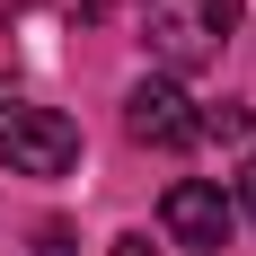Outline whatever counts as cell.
I'll list each match as a JSON object with an SVG mask.
<instances>
[{
  "label": "cell",
  "instance_id": "6da1fadb",
  "mask_svg": "<svg viewBox=\"0 0 256 256\" xmlns=\"http://www.w3.org/2000/svg\"><path fill=\"white\" fill-rule=\"evenodd\" d=\"M238 9H248V0H150V9H142V44H150L168 71H212L221 44L238 36Z\"/></svg>",
  "mask_w": 256,
  "mask_h": 256
},
{
  "label": "cell",
  "instance_id": "7a4b0ae2",
  "mask_svg": "<svg viewBox=\"0 0 256 256\" xmlns=\"http://www.w3.org/2000/svg\"><path fill=\"white\" fill-rule=\"evenodd\" d=\"M0 159H9V177H62L80 159V124L62 106H18L9 98V115H0Z\"/></svg>",
  "mask_w": 256,
  "mask_h": 256
},
{
  "label": "cell",
  "instance_id": "3957f363",
  "mask_svg": "<svg viewBox=\"0 0 256 256\" xmlns=\"http://www.w3.org/2000/svg\"><path fill=\"white\" fill-rule=\"evenodd\" d=\"M159 221H168V238L177 248H194V256H212V248H230V194L221 186H204V177H177L168 186V204H159Z\"/></svg>",
  "mask_w": 256,
  "mask_h": 256
},
{
  "label": "cell",
  "instance_id": "277c9868",
  "mask_svg": "<svg viewBox=\"0 0 256 256\" xmlns=\"http://www.w3.org/2000/svg\"><path fill=\"white\" fill-rule=\"evenodd\" d=\"M124 124H132V142H159V150H194V142H204L194 98H186L177 80H142L124 98Z\"/></svg>",
  "mask_w": 256,
  "mask_h": 256
},
{
  "label": "cell",
  "instance_id": "5b68a950",
  "mask_svg": "<svg viewBox=\"0 0 256 256\" xmlns=\"http://www.w3.org/2000/svg\"><path fill=\"white\" fill-rule=\"evenodd\" d=\"M194 124H204V142H248V106H238V98H221V106H204Z\"/></svg>",
  "mask_w": 256,
  "mask_h": 256
},
{
  "label": "cell",
  "instance_id": "8992f818",
  "mask_svg": "<svg viewBox=\"0 0 256 256\" xmlns=\"http://www.w3.org/2000/svg\"><path fill=\"white\" fill-rule=\"evenodd\" d=\"M36 256H71V230H62V221H44V230H36Z\"/></svg>",
  "mask_w": 256,
  "mask_h": 256
},
{
  "label": "cell",
  "instance_id": "52a82bcc",
  "mask_svg": "<svg viewBox=\"0 0 256 256\" xmlns=\"http://www.w3.org/2000/svg\"><path fill=\"white\" fill-rule=\"evenodd\" d=\"M230 212H248V221H256V159H248V177H238V204Z\"/></svg>",
  "mask_w": 256,
  "mask_h": 256
},
{
  "label": "cell",
  "instance_id": "ba28073f",
  "mask_svg": "<svg viewBox=\"0 0 256 256\" xmlns=\"http://www.w3.org/2000/svg\"><path fill=\"white\" fill-rule=\"evenodd\" d=\"M106 256H159V248H150V238H115Z\"/></svg>",
  "mask_w": 256,
  "mask_h": 256
},
{
  "label": "cell",
  "instance_id": "9c48e42d",
  "mask_svg": "<svg viewBox=\"0 0 256 256\" xmlns=\"http://www.w3.org/2000/svg\"><path fill=\"white\" fill-rule=\"evenodd\" d=\"M106 9H115V0H80V18H106Z\"/></svg>",
  "mask_w": 256,
  "mask_h": 256
},
{
  "label": "cell",
  "instance_id": "30bf717a",
  "mask_svg": "<svg viewBox=\"0 0 256 256\" xmlns=\"http://www.w3.org/2000/svg\"><path fill=\"white\" fill-rule=\"evenodd\" d=\"M0 106H9V98H0Z\"/></svg>",
  "mask_w": 256,
  "mask_h": 256
}]
</instances>
